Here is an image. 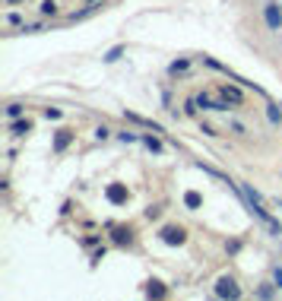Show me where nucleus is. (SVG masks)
<instances>
[{
	"instance_id": "1",
	"label": "nucleus",
	"mask_w": 282,
	"mask_h": 301,
	"mask_svg": "<svg viewBox=\"0 0 282 301\" xmlns=\"http://www.w3.org/2000/svg\"><path fill=\"white\" fill-rule=\"evenodd\" d=\"M216 295H219V298H241V289L235 285L232 276H222V279L216 282Z\"/></svg>"
},
{
	"instance_id": "2",
	"label": "nucleus",
	"mask_w": 282,
	"mask_h": 301,
	"mask_svg": "<svg viewBox=\"0 0 282 301\" xmlns=\"http://www.w3.org/2000/svg\"><path fill=\"white\" fill-rule=\"evenodd\" d=\"M263 16H266V25H270L273 32L282 29V10H279L276 3H266V6H263Z\"/></svg>"
},
{
	"instance_id": "3",
	"label": "nucleus",
	"mask_w": 282,
	"mask_h": 301,
	"mask_svg": "<svg viewBox=\"0 0 282 301\" xmlns=\"http://www.w3.org/2000/svg\"><path fill=\"white\" fill-rule=\"evenodd\" d=\"M162 241H165V244H184L187 235H184L181 225H168V229H162Z\"/></svg>"
},
{
	"instance_id": "4",
	"label": "nucleus",
	"mask_w": 282,
	"mask_h": 301,
	"mask_svg": "<svg viewBox=\"0 0 282 301\" xmlns=\"http://www.w3.org/2000/svg\"><path fill=\"white\" fill-rule=\"evenodd\" d=\"M105 197L111 200V203H127V187L124 184H108V190H105Z\"/></svg>"
},
{
	"instance_id": "5",
	"label": "nucleus",
	"mask_w": 282,
	"mask_h": 301,
	"mask_svg": "<svg viewBox=\"0 0 282 301\" xmlns=\"http://www.w3.org/2000/svg\"><path fill=\"white\" fill-rule=\"evenodd\" d=\"M70 139H73V133H70V130H60L57 137H54V149H57V152H64L67 146H70Z\"/></svg>"
},
{
	"instance_id": "6",
	"label": "nucleus",
	"mask_w": 282,
	"mask_h": 301,
	"mask_svg": "<svg viewBox=\"0 0 282 301\" xmlns=\"http://www.w3.org/2000/svg\"><path fill=\"white\" fill-rule=\"evenodd\" d=\"M184 203H187V206H190V209H197V206H200V203H203V197H200V193H197V190H187V193H184Z\"/></svg>"
},
{
	"instance_id": "7",
	"label": "nucleus",
	"mask_w": 282,
	"mask_h": 301,
	"mask_svg": "<svg viewBox=\"0 0 282 301\" xmlns=\"http://www.w3.org/2000/svg\"><path fill=\"white\" fill-rule=\"evenodd\" d=\"M146 295H149V298H162L165 295V285L162 282H149V285H146Z\"/></svg>"
},
{
	"instance_id": "8",
	"label": "nucleus",
	"mask_w": 282,
	"mask_h": 301,
	"mask_svg": "<svg viewBox=\"0 0 282 301\" xmlns=\"http://www.w3.org/2000/svg\"><path fill=\"white\" fill-rule=\"evenodd\" d=\"M114 241H118V244H130V241H133V232H130V229H118V232H114Z\"/></svg>"
},
{
	"instance_id": "9",
	"label": "nucleus",
	"mask_w": 282,
	"mask_h": 301,
	"mask_svg": "<svg viewBox=\"0 0 282 301\" xmlns=\"http://www.w3.org/2000/svg\"><path fill=\"white\" fill-rule=\"evenodd\" d=\"M222 95L228 98V102H241V92L238 89H228V86H222Z\"/></svg>"
},
{
	"instance_id": "10",
	"label": "nucleus",
	"mask_w": 282,
	"mask_h": 301,
	"mask_svg": "<svg viewBox=\"0 0 282 301\" xmlns=\"http://www.w3.org/2000/svg\"><path fill=\"white\" fill-rule=\"evenodd\" d=\"M266 117H270L273 124H279V120H282V115H279V105H270V108H266Z\"/></svg>"
},
{
	"instance_id": "11",
	"label": "nucleus",
	"mask_w": 282,
	"mask_h": 301,
	"mask_svg": "<svg viewBox=\"0 0 282 301\" xmlns=\"http://www.w3.org/2000/svg\"><path fill=\"white\" fill-rule=\"evenodd\" d=\"M13 130H16V133H29L32 124H29V120H19V124H13Z\"/></svg>"
},
{
	"instance_id": "12",
	"label": "nucleus",
	"mask_w": 282,
	"mask_h": 301,
	"mask_svg": "<svg viewBox=\"0 0 282 301\" xmlns=\"http://www.w3.org/2000/svg\"><path fill=\"white\" fill-rule=\"evenodd\" d=\"M42 13H51V16H54V13H57V3H54V0H45V3H42Z\"/></svg>"
},
{
	"instance_id": "13",
	"label": "nucleus",
	"mask_w": 282,
	"mask_h": 301,
	"mask_svg": "<svg viewBox=\"0 0 282 301\" xmlns=\"http://www.w3.org/2000/svg\"><path fill=\"white\" fill-rule=\"evenodd\" d=\"M120 51H124V48H114V51H108V54H105V60H108V64H111V60H118V57H120Z\"/></svg>"
},
{
	"instance_id": "14",
	"label": "nucleus",
	"mask_w": 282,
	"mask_h": 301,
	"mask_svg": "<svg viewBox=\"0 0 282 301\" xmlns=\"http://www.w3.org/2000/svg\"><path fill=\"white\" fill-rule=\"evenodd\" d=\"M146 146H149L152 152H159V149H162V146H159V139H152V137H146Z\"/></svg>"
},
{
	"instance_id": "15",
	"label": "nucleus",
	"mask_w": 282,
	"mask_h": 301,
	"mask_svg": "<svg viewBox=\"0 0 282 301\" xmlns=\"http://www.w3.org/2000/svg\"><path fill=\"white\" fill-rule=\"evenodd\" d=\"M178 70H187V60H178V64H171V73H178Z\"/></svg>"
},
{
	"instance_id": "16",
	"label": "nucleus",
	"mask_w": 282,
	"mask_h": 301,
	"mask_svg": "<svg viewBox=\"0 0 282 301\" xmlns=\"http://www.w3.org/2000/svg\"><path fill=\"white\" fill-rule=\"evenodd\" d=\"M19 111H23L19 105H10V108H6V115H10V117H19Z\"/></svg>"
},
{
	"instance_id": "17",
	"label": "nucleus",
	"mask_w": 282,
	"mask_h": 301,
	"mask_svg": "<svg viewBox=\"0 0 282 301\" xmlns=\"http://www.w3.org/2000/svg\"><path fill=\"white\" fill-rule=\"evenodd\" d=\"M273 279H276V285H282V270H279V266L273 270Z\"/></svg>"
},
{
	"instance_id": "18",
	"label": "nucleus",
	"mask_w": 282,
	"mask_h": 301,
	"mask_svg": "<svg viewBox=\"0 0 282 301\" xmlns=\"http://www.w3.org/2000/svg\"><path fill=\"white\" fill-rule=\"evenodd\" d=\"M6 3H23V0H6Z\"/></svg>"
}]
</instances>
